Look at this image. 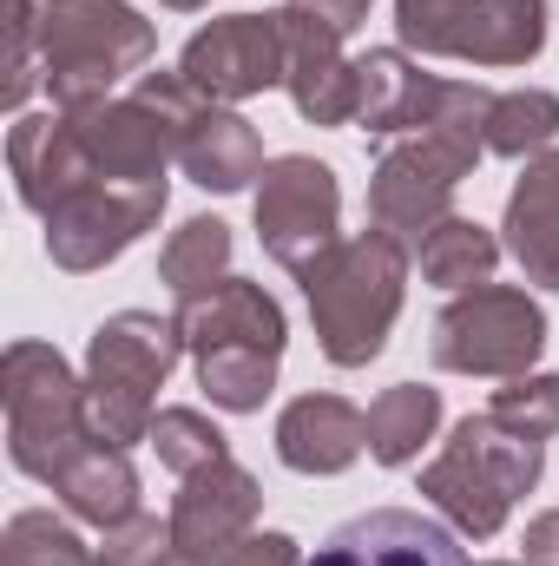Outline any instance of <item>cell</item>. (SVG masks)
Wrapping results in <instances>:
<instances>
[{
    "mask_svg": "<svg viewBox=\"0 0 559 566\" xmlns=\"http://www.w3.org/2000/svg\"><path fill=\"white\" fill-rule=\"evenodd\" d=\"M0 382H7V448H13V468L53 488L66 454H80L99 434L86 382H73V369L46 343H13L7 363H0Z\"/></svg>",
    "mask_w": 559,
    "mask_h": 566,
    "instance_id": "52a82bcc",
    "label": "cell"
},
{
    "mask_svg": "<svg viewBox=\"0 0 559 566\" xmlns=\"http://www.w3.org/2000/svg\"><path fill=\"white\" fill-rule=\"evenodd\" d=\"M559 139V93H494V113H487V151L500 158H527V151H547Z\"/></svg>",
    "mask_w": 559,
    "mask_h": 566,
    "instance_id": "d4e9b609",
    "label": "cell"
},
{
    "mask_svg": "<svg viewBox=\"0 0 559 566\" xmlns=\"http://www.w3.org/2000/svg\"><path fill=\"white\" fill-rule=\"evenodd\" d=\"M165 211V185H80L60 211H46V258L60 271H99L126 244H139Z\"/></svg>",
    "mask_w": 559,
    "mask_h": 566,
    "instance_id": "8fae6325",
    "label": "cell"
},
{
    "mask_svg": "<svg viewBox=\"0 0 559 566\" xmlns=\"http://www.w3.org/2000/svg\"><path fill=\"white\" fill-rule=\"evenodd\" d=\"M283 86H289L296 113L316 126L356 119V99H362L356 60H342V33L303 7H283Z\"/></svg>",
    "mask_w": 559,
    "mask_h": 566,
    "instance_id": "5bb4252c",
    "label": "cell"
},
{
    "mask_svg": "<svg viewBox=\"0 0 559 566\" xmlns=\"http://www.w3.org/2000/svg\"><path fill=\"white\" fill-rule=\"evenodd\" d=\"M184 86L211 106H238L283 80V13H231L184 40Z\"/></svg>",
    "mask_w": 559,
    "mask_h": 566,
    "instance_id": "7c38bea8",
    "label": "cell"
},
{
    "mask_svg": "<svg viewBox=\"0 0 559 566\" xmlns=\"http://www.w3.org/2000/svg\"><path fill=\"white\" fill-rule=\"evenodd\" d=\"M165 7H178V13H191V7H204V0H165Z\"/></svg>",
    "mask_w": 559,
    "mask_h": 566,
    "instance_id": "836d02e7",
    "label": "cell"
},
{
    "mask_svg": "<svg viewBox=\"0 0 559 566\" xmlns=\"http://www.w3.org/2000/svg\"><path fill=\"white\" fill-rule=\"evenodd\" d=\"M13 53H7V106H27L33 93V40H40V0H13Z\"/></svg>",
    "mask_w": 559,
    "mask_h": 566,
    "instance_id": "f546056e",
    "label": "cell"
},
{
    "mask_svg": "<svg viewBox=\"0 0 559 566\" xmlns=\"http://www.w3.org/2000/svg\"><path fill=\"white\" fill-rule=\"evenodd\" d=\"M178 329H184V349L198 356V382L218 409H231V416L264 409L283 363V310L271 290L244 277L211 283L204 296L178 303Z\"/></svg>",
    "mask_w": 559,
    "mask_h": 566,
    "instance_id": "3957f363",
    "label": "cell"
},
{
    "mask_svg": "<svg viewBox=\"0 0 559 566\" xmlns=\"http://www.w3.org/2000/svg\"><path fill=\"white\" fill-rule=\"evenodd\" d=\"M356 80H362V99H356V126L369 139H395V133H421L434 113H441V93L447 80H428L409 53L382 46L369 60H356Z\"/></svg>",
    "mask_w": 559,
    "mask_h": 566,
    "instance_id": "ac0fdd59",
    "label": "cell"
},
{
    "mask_svg": "<svg viewBox=\"0 0 559 566\" xmlns=\"http://www.w3.org/2000/svg\"><path fill=\"white\" fill-rule=\"evenodd\" d=\"M547 349V316L527 290L481 283L434 316V363L454 376H527Z\"/></svg>",
    "mask_w": 559,
    "mask_h": 566,
    "instance_id": "9c48e42d",
    "label": "cell"
},
{
    "mask_svg": "<svg viewBox=\"0 0 559 566\" xmlns=\"http://www.w3.org/2000/svg\"><path fill=\"white\" fill-rule=\"evenodd\" d=\"M218 566H303V560H296V541L289 534H251L238 554H224Z\"/></svg>",
    "mask_w": 559,
    "mask_h": 566,
    "instance_id": "4dcf8cb0",
    "label": "cell"
},
{
    "mask_svg": "<svg viewBox=\"0 0 559 566\" xmlns=\"http://www.w3.org/2000/svg\"><path fill=\"white\" fill-rule=\"evenodd\" d=\"M53 494H60L86 527H106V534L139 514V474H133L126 448L106 441V434H93L80 454H66V468L53 474Z\"/></svg>",
    "mask_w": 559,
    "mask_h": 566,
    "instance_id": "d6986e66",
    "label": "cell"
},
{
    "mask_svg": "<svg viewBox=\"0 0 559 566\" xmlns=\"http://www.w3.org/2000/svg\"><path fill=\"white\" fill-rule=\"evenodd\" d=\"M257 507H264V494L231 454L198 468V474H184V494L171 501V547H178V560L218 566L224 554H238L251 541Z\"/></svg>",
    "mask_w": 559,
    "mask_h": 566,
    "instance_id": "4fadbf2b",
    "label": "cell"
},
{
    "mask_svg": "<svg viewBox=\"0 0 559 566\" xmlns=\"http://www.w3.org/2000/svg\"><path fill=\"white\" fill-rule=\"evenodd\" d=\"M487 566H507V560H487Z\"/></svg>",
    "mask_w": 559,
    "mask_h": 566,
    "instance_id": "e575fe53",
    "label": "cell"
},
{
    "mask_svg": "<svg viewBox=\"0 0 559 566\" xmlns=\"http://www.w3.org/2000/svg\"><path fill=\"white\" fill-rule=\"evenodd\" d=\"M487 416L507 422V428H520V434H534V441L559 434V376H514V382L487 402Z\"/></svg>",
    "mask_w": 559,
    "mask_h": 566,
    "instance_id": "83f0119b",
    "label": "cell"
},
{
    "mask_svg": "<svg viewBox=\"0 0 559 566\" xmlns=\"http://www.w3.org/2000/svg\"><path fill=\"white\" fill-rule=\"evenodd\" d=\"M336 218H342V185L323 158H271L264 165V191H257V231L264 251L277 258L283 271H309L329 244H336Z\"/></svg>",
    "mask_w": 559,
    "mask_h": 566,
    "instance_id": "30bf717a",
    "label": "cell"
},
{
    "mask_svg": "<svg viewBox=\"0 0 559 566\" xmlns=\"http://www.w3.org/2000/svg\"><path fill=\"white\" fill-rule=\"evenodd\" d=\"M184 349V329L178 316H151V310H119L93 329L86 343V402H93V428L119 448L133 441H151V396L158 382L171 376Z\"/></svg>",
    "mask_w": 559,
    "mask_h": 566,
    "instance_id": "8992f818",
    "label": "cell"
},
{
    "mask_svg": "<svg viewBox=\"0 0 559 566\" xmlns=\"http://www.w3.org/2000/svg\"><path fill=\"white\" fill-rule=\"evenodd\" d=\"M434 428H441V396L421 389V382H395L369 409V454L382 468H409L421 454V441H434Z\"/></svg>",
    "mask_w": 559,
    "mask_h": 566,
    "instance_id": "7402d4cb",
    "label": "cell"
},
{
    "mask_svg": "<svg viewBox=\"0 0 559 566\" xmlns=\"http://www.w3.org/2000/svg\"><path fill=\"white\" fill-rule=\"evenodd\" d=\"M540 468H547V441L494 422V416L481 409V416H467V422L454 428L447 448L421 468V494H428L461 534L487 541V534L507 527L514 501L540 481Z\"/></svg>",
    "mask_w": 559,
    "mask_h": 566,
    "instance_id": "277c9868",
    "label": "cell"
},
{
    "mask_svg": "<svg viewBox=\"0 0 559 566\" xmlns=\"http://www.w3.org/2000/svg\"><path fill=\"white\" fill-rule=\"evenodd\" d=\"M487 113H494V93L481 86H454L441 93V113L409 133L402 145H389L376 158V178H369V218L376 231L421 244L441 218H454V185L481 165L487 151Z\"/></svg>",
    "mask_w": 559,
    "mask_h": 566,
    "instance_id": "6da1fadb",
    "label": "cell"
},
{
    "mask_svg": "<svg viewBox=\"0 0 559 566\" xmlns=\"http://www.w3.org/2000/svg\"><path fill=\"white\" fill-rule=\"evenodd\" d=\"M402 46L474 66H527L547 46V0H395Z\"/></svg>",
    "mask_w": 559,
    "mask_h": 566,
    "instance_id": "ba28073f",
    "label": "cell"
},
{
    "mask_svg": "<svg viewBox=\"0 0 559 566\" xmlns=\"http://www.w3.org/2000/svg\"><path fill=\"white\" fill-rule=\"evenodd\" d=\"M7 158H13V185H20V205L27 211H60L80 185H93V151L80 139L73 113H40V119H13V139H7Z\"/></svg>",
    "mask_w": 559,
    "mask_h": 566,
    "instance_id": "2e32d148",
    "label": "cell"
},
{
    "mask_svg": "<svg viewBox=\"0 0 559 566\" xmlns=\"http://www.w3.org/2000/svg\"><path fill=\"white\" fill-rule=\"evenodd\" d=\"M7 566H99L73 527H60L53 514H13L7 521Z\"/></svg>",
    "mask_w": 559,
    "mask_h": 566,
    "instance_id": "4316f807",
    "label": "cell"
},
{
    "mask_svg": "<svg viewBox=\"0 0 559 566\" xmlns=\"http://www.w3.org/2000/svg\"><path fill=\"white\" fill-rule=\"evenodd\" d=\"M99 566H184V560H178V547H171V521L133 514L126 527H113V534H106Z\"/></svg>",
    "mask_w": 559,
    "mask_h": 566,
    "instance_id": "f1b7e54d",
    "label": "cell"
},
{
    "mask_svg": "<svg viewBox=\"0 0 559 566\" xmlns=\"http://www.w3.org/2000/svg\"><path fill=\"white\" fill-rule=\"evenodd\" d=\"M415 251H421V277L441 283V290H481V283H494V264H500L494 231L474 224V218H441Z\"/></svg>",
    "mask_w": 559,
    "mask_h": 566,
    "instance_id": "603a6c76",
    "label": "cell"
},
{
    "mask_svg": "<svg viewBox=\"0 0 559 566\" xmlns=\"http://www.w3.org/2000/svg\"><path fill=\"white\" fill-rule=\"evenodd\" d=\"M409 290V244L389 231H356L336 238L309 271H303V296L316 316V343L336 369H362L382 356L389 323L402 310Z\"/></svg>",
    "mask_w": 559,
    "mask_h": 566,
    "instance_id": "7a4b0ae2",
    "label": "cell"
},
{
    "mask_svg": "<svg viewBox=\"0 0 559 566\" xmlns=\"http://www.w3.org/2000/svg\"><path fill=\"white\" fill-rule=\"evenodd\" d=\"M527 566H559V507L527 527Z\"/></svg>",
    "mask_w": 559,
    "mask_h": 566,
    "instance_id": "d6a6232c",
    "label": "cell"
},
{
    "mask_svg": "<svg viewBox=\"0 0 559 566\" xmlns=\"http://www.w3.org/2000/svg\"><path fill=\"white\" fill-rule=\"evenodd\" d=\"M309 566H467L461 541L447 527H434L428 514L409 507H376V514H356L342 521Z\"/></svg>",
    "mask_w": 559,
    "mask_h": 566,
    "instance_id": "9a60e30c",
    "label": "cell"
},
{
    "mask_svg": "<svg viewBox=\"0 0 559 566\" xmlns=\"http://www.w3.org/2000/svg\"><path fill=\"white\" fill-rule=\"evenodd\" d=\"M151 448H158V461H165L178 481L231 454V448H224V434L204 422L198 409H158V422H151Z\"/></svg>",
    "mask_w": 559,
    "mask_h": 566,
    "instance_id": "484cf974",
    "label": "cell"
},
{
    "mask_svg": "<svg viewBox=\"0 0 559 566\" xmlns=\"http://www.w3.org/2000/svg\"><path fill=\"white\" fill-rule=\"evenodd\" d=\"M224 264H231V224H218V218H191V224L165 244L158 277L171 283V296L184 303V296H204L211 283H224Z\"/></svg>",
    "mask_w": 559,
    "mask_h": 566,
    "instance_id": "cb8c5ba5",
    "label": "cell"
},
{
    "mask_svg": "<svg viewBox=\"0 0 559 566\" xmlns=\"http://www.w3.org/2000/svg\"><path fill=\"white\" fill-rule=\"evenodd\" d=\"M369 448V416L342 396H296L277 416V454L296 474H342Z\"/></svg>",
    "mask_w": 559,
    "mask_h": 566,
    "instance_id": "e0dca14e",
    "label": "cell"
},
{
    "mask_svg": "<svg viewBox=\"0 0 559 566\" xmlns=\"http://www.w3.org/2000/svg\"><path fill=\"white\" fill-rule=\"evenodd\" d=\"M507 251L534 283L559 290V151H540L507 198Z\"/></svg>",
    "mask_w": 559,
    "mask_h": 566,
    "instance_id": "44dd1931",
    "label": "cell"
},
{
    "mask_svg": "<svg viewBox=\"0 0 559 566\" xmlns=\"http://www.w3.org/2000/svg\"><path fill=\"white\" fill-rule=\"evenodd\" d=\"M178 165L204 185V191H244L251 178H264V139L251 119L224 113V106H198L191 126L178 133Z\"/></svg>",
    "mask_w": 559,
    "mask_h": 566,
    "instance_id": "ffe728a7",
    "label": "cell"
},
{
    "mask_svg": "<svg viewBox=\"0 0 559 566\" xmlns=\"http://www.w3.org/2000/svg\"><path fill=\"white\" fill-rule=\"evenodd\" d=\"M151 46V20H139L126 0H40V73L60 113L113 99V86L139 73Z\"/></svg>",
    "mask_w": 559,
    "mask_h": 566,
    "instance_id": "5b68a950",
    "label": "cell"
},
{
    "mask_svg": "<svg viewBox=\"0 0 559 566\" xmlns=\"http://www.w3.org/2000/svg\"><path fill=\"white\" fill-rule=\"evenodd\" d=\"M289 7H303V13H316V20H329V27L349 40V33L369 20V7H376V0H289Z\"/></svg>",
    "mask_w": 559,
    "mask_h": 566,
    "instance_id": "1f68e13d",
    "label": "cell"
}]
</instances>
